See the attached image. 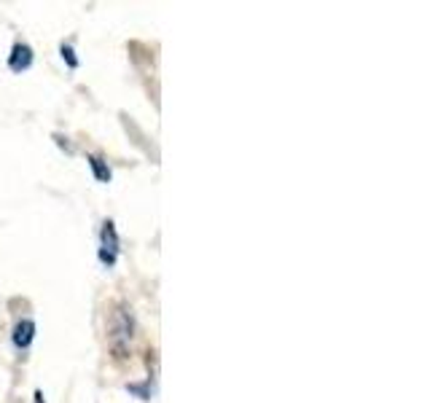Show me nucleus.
<instances>
[{"mask_svg": "<svg viewBox=\"0 0 430 403\" xmlns=\"http://www.w3.org/2000/svg\"><path fill=\"white\" fill-rule=\"evenodd\" d=\"M119 253H122V240H119V232H116V223L111 218L102 220V229H100V250L97 258L102 267H116L119 261Z\"/></svg>", "mask_w": 430, "mask_h": 403, "instance_id": "nucleus-2", "label": "nucleus"}, {"mask_svg": "<svg viewBox=\"0 0 430 403\" xmlns=\"http://www.w3.org/2000/svg\"><path fill=\"white\" fill-rule=\"evenodd\" d=\"M86 161H89V170H92V175H95L97 183H111L113 170H111V164H108V159H102L100 154H89Z\"/></svg>", "mask_w": 430, "mask_h": 403, "instance_id": "nucleus-5", "label": "nucleus"}, {"mask_svg": "<svg viewBox=\"0 0 430 403\" xmlns=\"http://www.w3.org/2000/svg\"><path fill=\"white\" fill-rule=\"evenodd\" d=\"M132 336H135V318H132V312L122 304L116 309L113 323H111V347L119 358H124V350H127V344L132 342Z\"/></svg>", "mask_w": 430, "mask_h": 403, "instance_id": "nucleus-1", "label": "nucleus"}, {"mask_svg": "<svg viewBox=\"0 0 430 403\" xmlns=\"http://www.w3.org/2000/svg\"><path fill=\"white\" fill-rule=\"evenodd\" d=\"M36 65V51H33V46L30 43H14L11 51H9V70L11 73H25V70H30Z\"/></svg>", "mask_w": 430, "mask_h": 403, "instance_id": "nucleus-3", "label": "nucleus"}, {"mask_svg": "<svg viewBox=\"0 0 430 403\" xmlns=\"http://www.w3.org/2000/svg\"><path fill=\"white\" fill-rule=\"evenodd\" d=\"M127 392L135 395V398H140V401H151V398H154V382H151V379L129 382V385H127Z\"/></svg>", "mask_w": 430, "mask_h": 403, "instance_id": "nucleus-6", "label": "nucleus"}, {"mask_svg": "<svg viewBox=\"0 0 430 403\" xmlns=\"http://www.w3.org/2000/svg\"><path fill=\"white\" fill-rule=\"evenodd\" d=\"M54 140H57V146H60V148H65V151H68V154H73V146H70V143H68V137H62V134H54Z\"/></svg>", "mask_w": 430, "mask_h": 403, "instance_id": "nucleus-8", "label": "nucleus"}, {"mask_svg": "<svg viewBox=\"0 0 430 403\" xmlns=\"http://www.w3.org/2000/svg\"><path fill=\"white\" fill-rule=\"evenodd\" d=\"M33 403H46V398H43V392H41V390L33 392Z\"/></svg>", "mask_w": 430, "mask_h": 403, "instance_id": "nucleus-9", "label": "nucleus"}, {"mask_svg": "<svg viewBox=\"0 0 430 403\" xmlns=\"http://www.w3.org/2000/svg\"><path fill=\"white\" fill-rule=\"evenodd\" d=\"M60 54H62V60H65V65H68L70 70H78V65H81V60L75 57L73 43H60Z\"/></svg>", "mask_w": 430, "mask_h": 403, "instance_id": "nucleus-7", "label": "nucleus"}, {"mask_svg": "<svg viewBox=\"0 0 430 403\" xmlns=\"http://www.w3.org/2000/svg\"><path fill=\"white\" fill-rule=\"evenodd\" d=\"M36 331H38L36 320H33V318H22L19 323H16V326H14V333H11L14 347H16V350H27L30 344L36 342Z\"/></svg>", "mask_w": 430, "mask_h": 403, "instance_id": "nucleus-4", "label": "nucleus"}]
</instances>
